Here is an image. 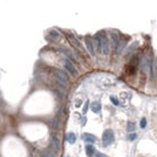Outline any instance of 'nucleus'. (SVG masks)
Wrapping results in <instances>:
<instances>
[{"label": "nucleus", "mask_w": 157, "mask_h": 157, "mask_svg": "<svg viewBox=\"0 0 157 157\" xmlns=\"http://www.w3.org/2000/svg\"><path fill=\"white\" fill-rule=\"evenodd\" d=\"M135 128V125L133 123V122H128V125H127V130L128 132H132V130H134Z\"/></svg>", "instance_id": "4468645a"}, {"label": "nucleus", "mask_w": 157, "mask_h": 157, "mask_svg": "<svg viewBox=\"0 0 157 157\" xmlns=\"http://www.w3.org/2000/svg\"><path fill=\"white\" fill-rule=\"evenodd\" d=\"M95 157H106L104 154H102V152H95Z\"/></svg>", "instance_id": "aec40b11"}, {"label": "nucleus", "mask_w": 157, "mask_h": 157, "mask_svg": "<svg viewBox=\"0 0 157 157\" xmlns=\"http://www.w3.org/2000/svg\"><path fill=\"white\" fill-rule=\"evenodd\" d=\"M62 62H63V65H64V68L66 69V70H68V71H69V73H70V74H73V75L76 74V69H75L74 64H73V63H71L69 59L64 58Z\"/></svg>", "instance_id": "20e7f679"}, {"label": "nucleus", "mask_w": 157, "mask_h": 157, "mask_svg": "<svg viewBox=\"0 0 157 157\" xmlns=\"http://www.w3.org/2000/svg\"><path fill=\"white\" fill-rule=\"evenodd\" d=\"M82 139L85 140V143H95V140H97V138L93 135V134H91V133H83L82 134Z\"/></svg>", "instance_id": "39448f33"}, {"label": "nucleus", "mask_w": 157, "mask_h": 157, "mask_svg": "<svg viewBox=\"0 0 157 157\" xmlns=\"http://www.w3.org/2000/svg\"><path fill=\"white\" fill-rule=\"evenodd\" d=\"M125 46H126V42H125L123 40H120V41H119V44H117V46H116V48H115L116 53H121V52H122V50L125 48Z\"/></svg>", "instance_id": "1a4fd4ad"}, {"label": "nucleus", "mask_w": 157, "mask_h": 157, "mask_svg": "<svg viewBox=\"0 0 157 157\" xmlns=\"http://www.w3.org/2000/svg\"><path fill=\"white\" fill-rule=\"evenodd\" d=\"M140 127H141V128H145V127H146V119H145V117H143L141 121H140Z\"/></svg>", "instance_id": "dca6fc26"}, {"label": "nucleus", "mask_w": 157, "mask_h": 157, "mask_svg": "<svg viewBox=\"0 0 157 157\" xmlns=\"http://www.w3.org/2000/svg\"><path fill=\"white\" fill-rule=\"evenodd\" d=\"M100 109H102V104L99 102H93L92 104H91V110L93 111V112H99L100 111Z\"/></svg>", "instance_id": "0eeeda50"}, {"label": "nucleus", "mask_w": 157, "mask_h": 157, "mask_svg": "<svg viewBox=\"0 0 157 157\" xmlns=\"http://www.w3.org/2000/svg\"><path fill=\"white\" fill-rule=\"evenodd\" d=\"M66 140H68V143L74 144L75 141H76V135H75V133L69 132V133H68V135H66Z\"/></svg>", "instance_id": "9d476101"}, {"label": "nucleus", "mask_w": 157, "mask_h": 157, "mask_svg": "<svg viewBox=\"0 0 157 157\" xmlns=\"http://www.w3.org/2000/svg\"><path fill=\"white\" fill-rule=\"evenodd\" d=\"M86 151H87V156H90V157L95 152V151H94V148H93L92 145H87V146H86Z\"/></svg>", "instance_id": "9b49d317"}, {"label": "nucleus", "mask_w": 157, "mask_h": 157, "mask_svg": "<svg viewBox=\"0 0 157 157\" xmlns=\"http://www.w3.org/2000/svg\"><path fill=\"white\" fill-rule=\"evenodd\" d=\"M48 33H50V35L53 37V39H58V37H59V33H58L56 29H51V30H48Z\"/></svg>", "instance_id": "ddd939ff"}, {"label": "nucleus", "mask_w": 157, "mask_h": 157, "mask_svg": "<svg viewBox=\"0 0 157 157\" xmlns=\"http://www.w3.org/2000/svg\"><path fill=\"white\" fill-rule=\"evenodd\" d=\"M68 39H69V40L71 41V44H74V45H76V46H77V47H81V44L79 42V40H77V39H75V37L73 36V35H70V36H68Z\"/></svg>", "instance_id": "f8f14e48"}, {"label": "nucleus", "mask_w": 157, "mask_h": 157, "mask_svg": "<svg viewBox=\"0 0 157 157\" xmlns=\"http://www.w3.org/2000/svg\"><path fill=\"white\" fill-rule=\"evenodd\" d=\"M135 138H137V134H135V133H133V134H129V137H128V139H129V140H134Z\"/></svg>", "instance_id": "6ab92c4d"}, {"label": "nucleus", "mask_w": 157, "mask_h": 157, "mask_svg": "<svg viewBox=\"0 0 157 157\" xmlns=\"http://www.w3.org/2000/svg\"><path fill=\"white\" fill-rule=\"evenodd\" d=\"M86 46H87V50L90 51V53L92 56H94V47H93V42L90 37H86Z\"/></svg>", "instance_id": "423d86ee"}, {"label": "nucleus", "mask_w": 157, "mask_h": 157, "mask_svg": "<svg viewBox=\"0 0 157 157\" xmlns=\"http://www.w3.org/2000/svg\"><path fill=\"white\" fill-rule=\"evenodd\" d=\"M88 104H90V102H86V103H85V106H83V114H86V112H87V110H88Z\"/></svg>", "instance_id": "a211bd4d"}, {"label": "nucleus", "mask_w": 157, "mask_h": 157, "mask_svg": "<svg viewBox=\"0 0 157 157\" xmlns=\"http://www.w3.org/2000/svg\"><path fill=\"white\" fill-rule=\"evenodd\" d=\"M114 139H115V135H114V132L111 129H105L104 133H103V144L105 146H109L114 143Z\"/></svg>", "instance_id": "f03ea898"}, {"label": "nucleus", "mask_w": 157, "mask_h": 157, "mask_svg": "<svg viewBox=\"0 0 157 157\" xmlns=\"http://www.w3.org/2000/svg\"><path fill=\"white\" fill-rule=\"evenodd\" d=\"M52 148L55 149V151H59V149H61V144H59V140H58V138L57 137H52Z\"/></svg>", "instance_id": "6e6552de"}, {"label": "nucleus", "mask_w": 157, "mask_h": 157, "mask_svg": "<svg viewBox=\"0 0 157 157\" xmlns=\"http://www.w3.org/2000/svg\"><path fill=\"white\" fill-rule=\"evenodd\" d=\"M42 157H55L52 155V152H50V151H46V152H44L42 154Z\"/></svg>", "instance_id": "f3484780"}, {"label": "nucleus", "mask_w": 157, "mask_h": 157, "mask_svg": "<svg viewBox=\"0 0 157 157\" xmlns=\"http://www.w3.org/2000/svg\"><path fill=\"white\" fill-rule=\"evenodd\" d=\"M55 76H56V79H57V81L61 83V85H63V86H65L68 83V81H69L68 75L65 74L64 71L59 70V69H56L55 70Z\"/></svg>", "instance_id": "7ed1b4c3"}, {"label": "nucleus", "mask_w": 157, "mask_h": 157, "mask_svg": "<svg viewBox=\"0 0 157 157\" xmlns=\"http://www.w3.org/2000/svg\"><path fill=\"white\" fill-rule=\"evenodd\" d=\"M97 46H98V50L103 52L104 55H108L109 53V40L108 37L105 36L104 34H99L97 35Z\"/></svg>", "instance_id": "f257e3e1"}, {"label": "nucleus", "mask_w": 157, "mask_h": 157, "mask_svg": "<svg viewBox=\"0 0 157 157\" xmlns=\"http://www.w3.org/2000/svg\"><path fill=\"white\" fill-rule=\"evenodd\" d=\"M110 100L112 102L114 105H120V102H119V99L116 98V97H114V95H111L110 97Z\"/></svg>", "instance_id": "2eb2a0df"}]
</instances>
